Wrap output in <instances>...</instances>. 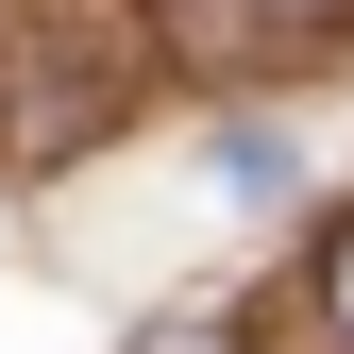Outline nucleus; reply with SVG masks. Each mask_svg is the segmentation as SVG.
I'll return each instance as SVG.
<instances>
[{"instance_id":"4","label":"nucleus","mask_w":354,"mask_h":354,"mask_svg":"<svg viewBox=\"0 0 354 354\" xmlns=\"http://www.w3.org/2000/svg\"><path fill=\"white\" fill-rule=\"evenodd\" d=\"M136 354H236V321H203V304H169V321H136Z\"/></svg>"},{"instance_id":"1","label":"nucleus","mask_w":354,"mask_h":354,"mask_svg":"<svg viewBox=\"0 0 354 354\" xmlns=\"http://www.w3.org/2000/svg\"><path fill=\"white\" fill-rule=\"evenodd\" d=\"M118 118V68H34L17 102H0V136H17V169H51V152H84Z\"/></svg>"},{"instance_id":"3","label":"nucleus","mask_w":354,"mask_h":354,"mask_svg":"<svg viewBox=\"0 0 354 354\" xmlns=\"http://www.w3.org/2000/svg\"><path fill=\"white\" fill-rule=\"evenodd\" d=\"M219 186H236V203H287V136H253V118H236V136H219Z\"/></svg>"},{"instance_id":"2","label":"nucleus","mask_w":354,"mask_h":354,"mask_svg":"<svg viewBox=\"0 0 354 354\" xmlns=\"http://www.w3.org/2000/svg\"><path fill=\"white\" fill-rule=\"evenodd\" d=\"M169 34H186L203 68H236V51H253V0H169Z\"/></svg>"},{"instance_id":"5","label":"nucleus","mask_w":354,"mask_h":354,"mask_svg":"<svg viewBox=\"0 0 354 354\" xmlns=\"http://www.w3.org/2000/svg\"><path fill=\"white\" fill-rule=\"evenodd\" d=\"M321 304H337V337H354V219L321 236Z\"/></svg>"}]
</instances>
